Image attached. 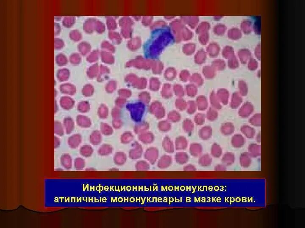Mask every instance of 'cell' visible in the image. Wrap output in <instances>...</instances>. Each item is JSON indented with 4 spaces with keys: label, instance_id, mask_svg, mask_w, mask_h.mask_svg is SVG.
Wrapping results in <instances>:
<instances>
[{
    "label": "cell",
    "instance_id": "1",
    "mask_svg": "<svg viewBox=\"0 0 305 228\" xmlns=\"http://www.w3.org/2000/svg\"><path fill=\"white\" fill-rule=\"evenodd\" d=\"M173 35L177 41L189 40L193 36L192 32L184 25L182 20H174L171 24Z\"/></svg>",
    "mask_w": 305,
    "mask_h": 228
},
{
    "label": "cell",
    "instance_id": "2",
    "mask_svg": "<svg viewBox=\"0 0 305 228\" xmlns=\"http://www.w3.org/2000/svg\"><path fill=\"white\" fill-rule=\"evenodd\" d=\"M254 107L251 103H245L239 110V115L243 118L249 117L253 112Z\"/></svg>",
    "mask_w": 305,
    "mask_h": 228
},
{
    "label": "cell",
    "instance_id": "3",
    "mask_svg": "<svg viewBox=\"0 0 305 228\" xmlns=\"http://www.w3.org/2000/svg\"><path fill=\"white\" fill-rule=\"evenodd\" d=\"M181 20L183 23L187 25L191 29H194L198 26L199 18L196 16H186L181 17Z\"/></svg>",
    "mask_w": 305,
    "mask_h": 228
},
{
    "label": "cell",
    "instance_id": "4",
    "mask_svg": "<svg viewBox=\"0 0 305 228\" xmlns=\"http://www.w3.org/2000/svg\"><path fill=\"white\" fill-rule=\"evenodd\" d=\"M60 103L61 108L65 110L71 109L74 105L73 100L68 97H62L60 99Z\"/></svg>",
    "mask_w": 305,
    "mask_h": 228
},
{
    "label": "cell",
    "instance_id": "5",
    "mask_svg": "<svg viewBox=\"0 0 305 228\" xmlns=\"http://www.w3.org/2000/svg\"><path fill=\"white\" fill-rule=\"evenodd\" d=\"M245 143V139L242 135L236 134L233 136L231 140V144L233 147L236 148H240L244 146Z\"/></svg>",
    "mask_w": 305,
    "mask_h": 228
},
{
    "label": "cell",
    "instance_id": "6",
    "mask_svg": "<svg viewBox=\"0 0 305 228\" xmlns=\"http://www.w3.org/2000/svg\"><path fill=\"white\" fill-rule=\"evenodd\" d=\"M81 136L79 134H75L70 136L68 139V144L71 148H75L78 147L81 142Z\"/></svg>",
    "mask_w": 305,
    "mask_h": 228
},
{
    "label": "cell",
    "instance_id": "7",
    "mask_svg": "<svg viewBox=\"0 0 305 228\" xmlns=\"http://www.w3.org/2000/svg\"><path fill=\"white\" fill-rule=\"evenodd\" d=\"M248 153L251 157L256 158L260 156L261 146L256 144H251L248 147Z\"/></svg>",
    "mask_w": 305,
    "mask_h": 228
},
{
    "label": "cell",
    "instance_id": "8",
    "mask_svg": "<svg viewBox=\"0 0 305 228\" xmlns=\"http://www.w3.org/2000/svg\"><path fill=\"white\" fill-rule=\"evenodd\" d=\"M61 165L67 169H71L72 166V159L71 156L68 154H64L60 159Z\"/></svg>",
    "mask_w": 305,
    "mask_h": 228
},
{
    "label": "cell",
    "instance_id": "9",
    "mask_svg": "<svg viewBox=\"0 0 305 228\" xmlns=\"http://www.w3.org/2000/svg\"><path fill=\"white\" fill-rule=\"evenodd\" d=\"M251 157L250 156L248 153H243L240 157V165L242 167L247 168L251 165Z\"/></svg>",
    "mask_w": 305,
    "mask_h": 228
},
{
    "label": "cell",
    "instance_id": "10",
    "mask_svg": "<svg viewBox=\"0 0 305 228\" xmlns=\"http://www.w3.org/2000/svg\"><path fill=\"white\" fill-rule=\"evenodd\" d=\"M158 151L155 149H150L147 151L145 154V159L148 160L151 164H154L158 157Z\"/></svg>",
    "mask_w": 305,
    "mask_h": 228
},
{
    "label": "cell",
    "instance_id": "11",
    "mask_svg": "<svg viewBox=\"0 0 305 228\" xmlns=\"http://www.w3.org/2000/svg\"><path fill=\"white\" fill-rule=\"evenodd\" d=\"M172 163V159L169 156H163L158 162V167L160 169H166L169 167Z\"/></svg>",
    "mask_w": 305,
    "mask_h": 228
},
{
    "label": "cell",
    "instance_id": "12",
    "mask_svg": "<svg viewBox=\"0 0 305 228\" xmlns=\"http://www.w3.org/2000/svg\"><path fill=\"white\" fill-rule=\"evenodd\" d=\"M241 132L248 138H253L255 136L256 132L254 128L250 126L244 125L241 128Z\"/></svg>",
    "mask_w": 305,
    "mask_h": 228
},
{
    "label": "cell",
    "instance_id": "13",
    "mask_svg": "<svg viewBox=\"0 0 305 228\" xmlns=\"http://www.w3.org/2000/svg\"><path fill=\"white\" fill-rule=\"evenodd\" d=\"M206 59V54L203 49H200L195 55L194 60L196 64H201Z\"/></svg>",
    "mask_w": 305,
    "mask_h": 228
},
{
    "label": "cell",
    "instance_id": "14",
    "mask_svg": "<svg viewBox=\"0 0 305 228\" xmlns=\"http://www.w3.org/2000/svg\"><path fill=\"white\" fill-rule=\"evenodd\" d=\"M196 48V44L193 43H189L183 46V52L186 55H190L194 53Z\"/></svg>",
    "mask_w": 305,
    "mask_h": 228
},
{
    "label": "cell",
    "instance_id": "15",
    "mask_svg": "<svg viewBox=\"0 0 305 228\" xmlns=\"http://www.w3.org/2000/svg\"><path fill=\"white\" fill-rule=\"evenodd\" d=\"M235 157L234 155L231 153H227L222 158V161L224 165L230 166L234 162Z\"/></svg>",
    "mask_w": 305,
    "mask_h": 228
},
{
    "label": "cell",
    "instance_id": "16",
    "mask_svg": "<svg viewBox=\"0 0 305 228\" xmlns=\"http://www.w3.org/2000/svg\"><path fill=\"white\" fill-rule=\"evenodd\" d=\"M64 126L65 129L67 134H70L71 133L74 128V123L72 118H66L63 121Z\"/></svg>",
    "mask_w": 305,
    "mask_h": 228
},
{
    "label": "cell",
    "instance_id": "17",
    "mask_svg": "<svg viewBox=\"0 0 305 228\" xmlns=\"http://www.w3.org/2000/svg\"><path fill=\"white\" fill-rule=\"evenodd\" d=\"M175 159L178 163L182 165L188 161L189 159L187 154L184 153H179L177 154Z\"/></svg>",
    "mask_w": 305,
    "mask_h": 228
},
{
    "label": "cell",
    "instance_id": "18",
    "mask_svg": "<svg viewBox=\"0 0 305 228\" xmlns=\"http://www.w3.org/2000/svg\"><path fill=\"white\" fill-rule=\"evenodd\" d=\"M212 162V159L209 155H205L200 158L199 160L200 165L202 166H208L211 165Z\"/></svg>",
    "mask_w": 305,
    "mask_h": 228
},
{
    "label": "cell",
    "instance_id": "19",
    "mask_svg": "<svg viewBox=\"0 0 305 228\" xmlns=\"http://www.w3.org/2000/svg\"><path fill=\"white\" fill-rule=\"evenodd\" d=\"M93 152V149L89 145H85L83 146L80 150V153L82 156H84L87 157L90 156Z\"/></svg>",
    "mask_w": 305,
    "mask_h": 228
},
{
    "label": "cell",
    "instance_id": "20",
    "mask_svg": "<svg viewBox=\"0 0 305 228\" xmlns=\"http://www.w3.org/2000/svg\"><path fill=\"white\" fill-rule=\"evenodd\" d=\"M209 25L206 22H202L200 23L198 26H197L196 28V32L197 34H203V33H206L207 31L209 29Z\"/></svg>",
    "mask_w": 305,
    "mask_h": 228
},
{
    "label": "cell",
    "instance_id": "21",
    "mask_svg": "<svg viewBox=\"0 0 305 228\" xmlns=\"http://www.w3.org/2000/svg\"><path fill=\"white\" fill-rule=\"evenodd\" d=\"M54 133L59 136H63L64 134V130L62 124L58 121L54 122Z\"/></svg>",
    "mask_w": 305,
    "mask_h": 228
},
{
    "label": "cell",
    "instance_id": "22",
    "mask_svg": "<svg viewBox=\"0 0 305 228\" xmlns=\"http://www.w3.org/2000/svg\"><path fill=\"white\" fill-rule=\"evenodd\" d=\"M249 122L252 125L259 126L261 124V116L260 114H256L250 118Z\"/></svg>",
    "mask_w": 305,
    "mask_h": 228
},
{
    "label": "cell",
    "instance_id": "23",
    "mask_svg": "<svg viewBox=\"0 0 305 228\" xmlns=\"http://www.w3.org/2000/svg\"><path fill=\"white\" fill-rule=\"evenodd\" d=\"M191 153L195 156H198L202 152V148L200 145L193 144L191 146L190 148Z\"/></svg>",
    "mask_w": 305,
    "mask_h": 228
},
{
    "label": "cell",
    "instance_id": "24",
    "mask_svg": "<svg viewBox=\"0 0 305 228\" xmlns=\"http://www.w3.org/2000/svg\"><path fill=\"white\" fill-rule=\"evenodd\" d=\"M222 153V149L220 146L216 144H214L212 148V155L214 157L219 158L221 156Z\"/></svg>",
    "mask_w": 305,
    "mask_h": 228
},
{
    "label": "cell",
    "instance_id": "25",
    "mask_svg": "<svg viewBox=\"0 0 305 228\" xmlns=\"http://www.w3.org/2000/svg\"><path fill=\"white\" fill-rule=\"evenodd\" d=\"M187 141L184 137L179 138L176 141V148L178 149H185L187 147Z\"/></svg>",
    "mask_w": 305,
    "mask_h": 228
},
{
    "label": "cell",
    "instance_id": "26",
    "mask_svg": "<svg viewBox=\"0 0 305 228\" xmlns=\"http://www.w3.org/2000/svg\"><path fill=\"white\" fill-rule=\"evenodd\" d=\"M115 163L118 165H123L126 161V156L124 154L119 153L116 155L114 159Z\"/></svg>",
    "mask_w": 305,
    "mask_h": 228
},
{
    "label": "cell",
    "instance_id": "27",
    "mask_svg": "<svg viewBox=\"0 0 305 228\" xmlns=\"http://www.w3.org/2000/svg\"><path fill=\"white\" fill-rule=\"evenodd\" d=\"M101 136L98 132H94L90 136V140L91 143L97 145L101 142Z\"/></svg>",
    "mask_w": 305,
    "mask_h": 228
},
{
    "label": "cell",
    "instance_id": "28",
    "mask_svg": "<svg viewBox=\"0 0 305 228\" xmlns=\"http://www.w3.org/2000/svg\"><path fill=\"white\" fill-rule=\"evenodd\" d=\"M135 166L137 170H147L150 169L148 163L144 161L137 162Z\"/></svg>",
    "mask_w": 305,
    "mask_h": 228
},
{
    "label": "cell",
    "instance_id": "29",
    "mask_svg": "<svg viewBox=\"0 0 305 228\" xmlns=\"http://www.w3.org/2000/svg\"><path fill=\"white\" fill-rule=\"evenodd\" d=\"M75 167L77 170H81L85 167V163L83 159L80 158H76L75 161Z\"/></svg>",
    "mask_w": 305,
    "mask_h": 228
},
{
    "label": "cell",
    "instance_id": "30",
    "mask_svg": "<svg viewBox=\"0 0 305 228\" xmlns=\"http://www.w3.org/2000/svg\"><path fill=\"white\" fill-rule=\"evenodd\" d=\"M142 152V149L140 147H137L136 149H133L130 153V157L132 159H138L140 157Z\"/></svg>",
    "mask_w": 305,
    "mask_h": 228
},
{
    "label": "cell",
    "instance_id": "31",
    "mask_svg": "<svg viewBox=\"0 0 305 228\" xmlns=\"http://www.w3.org/2000/svg\"><path fill=\"white\" fill-rule=\"evenodd\" d=\"M164 147L166 151L169 153H172L173 152V146L172 142L169 139L166 138L165 139L164 142Z\"/></svg>",
    "mask_w": 305,
    "mask_h": 228
},
{
    "label": "cell",
    "instance_id": "32",
    "mask_svg": "<svg viewBox=\"0 0 305 228\" xmlns=\"http://www.w3.org/2000/svg\"><path fill=\"white\" fill-rule=\"evenodd\" d=\"M234 131V128L232 125H227L222 127V132L224 135H229L232 134Z\"/></svg>",
    "mask_w": 305,
    "mask_h": 228
},
{
    "label": "cell",
    "instance_id": "33",
    "mask_svg": "<svg viewBox=\"0 0 305 228\" xmlns=\"http://www.w3.org/2000/svg\"><path fill=\"white\" fill-rule=\"evenodd\" d=\"M77 122L80 126L83 127H88L90 125V122L87 118L82 117H78Z\"/></svg>",
    "mask_w": 305,
    "mask_h": 228
},
{
    "label": "cell",
    "instance_id": "34",
    "mask_svg": "<svg viewBox=\"0 0 305 228\" xmlns=\"http://www.w3.org/2000/svg\"><path fill=\"white\" fill-rule=\"evenodd\" d=\"M208 36L207 32L200 34L198 37V40L200 43L202 45L206 44L208 41Z\"/></svg>",
    "mask_w": 305,
    "mask_h": 228
},
{
    "label": "cell",
    "instance_id": "35",
    "mask_svg": "<svg viewBox=\"0 0 305 228\" xmlns=\"http://www.w3.org/2000/svg\"><path fill=\"white\" fill-rule=\"evenodd\" d=\"M60 91L63 93H72L73 91H72L71 87L69 85H63L60 86Z\"/></svg>",
    "mask_w": 305,
    "mask_h": 228
},
{
    "label": "cell",
    "instance_id": "36",
    "mask_svg": "<svg viewBox=\"0 0 305 228\" xmlns=\"http://www.w3.org/2000/svg\"><path fill=\"white\" fill-rule=\"evenodd\" d=\"M217 49V46L214 45H210L207 48V51L210 55H214L216 54L217 52V53L218 50H215V49Z\"/></svg>",
    "mask_w": 305,
    "mask_h": 228
},
{
    "label": "cell",
    "instance_id": "37",
    "mask_svg": "<svg viewBox=\"0 0 305 228\" xmlns=\"http://www.w3.org/2000/svg\"><path fill=\"white\" fill-rule=\"evenodd\" d=\"M212 135V130L210 129L204 130L200 133V137L203 139H208L210 138Z\"/></svg>",
    "mask_w": 305,
    "mask_h": 228
},
{
    "label": "cell",
    "instance_id": "38",
    "mask_svg": "<svg viewBox=\"0 0 305 228\" xmlns=\"http://www.w3.org/2000/svg\"><path fill=\"white\" fill-rule=\"evenodd\" d=\"M112 151V148L109 146H103L99 150V153L100 154L106 155L110 153Z\"/></svg>",
    "mask_w": 305,
    "mask_h": 228
},
{
    "label": "cell",
    "instance_id": "39",
    "mask_svg": "<svg viewBox=\"0 0 305 228\" xmlns=\"http://www.w3.org/2000/svg\"><path fill=\"white\" fill-rule=\"evenodd\" d=\"M68 76V72L67 71L63 70L61 71L58 73L57 77L58 79L60 81H64L67 79Z\"/></svg>",
    "mask_w": 305,
    "mask_h": 228
},
{
    "label": "cell",
    "instance_id": "40",
    "mask_svg": "<svg viewBox=\"0 0 305 228\" xmlns=\"http://www.w3.org/2000/svg\"><path fill=\"white\" fill-rule=\"evenodd\" d=\"M141 141L145 143H149L153 140V136L149 134L143 135L140 137Z\"/></svg>",
    "mask_w": 305,
    "mask_h": 228
},
{
    "label": "cell",
    "instance_id": "41",
    "mask_svg": "<svg viewBox=\"0 0 305 228\" xmlns=\"http://www.w3.org/2000/svg\"><path fill=\"white\" fill-rule=\"evenodd\" d=\"M233 107L234 108H237L238 106H240V104L242 102V99L240 98V97H238L237 98H234L233 100Z\"/></svg>",
    "mask_w": 305,
    "mask_h": 228
},
{
    "label": "cell",
    "instance_id": "42",
    "mask_svg": "<svg viewBox=\"0 0 305 228\" xmlns=\"http://www.w3.org/2000/svg\"><path fill=\"white\" fill-rule=\"evenodd\" d=\"M78 107L79 110L85 112L88 109V105L86 103H82L81 104H79Z\"/></svg>",
    "mask_w": 305,
    "mask_h": 228
},
{
    "label": "cell",
    "instance_id": "43",
    "mask_svg": "<svg viewBox=\"0 0 305 228\" xmlns=\"http://www.w3.org/2000/svg\"><path fill=\"white\" fill-rule=\"evenodd\" d=\"M215 170L217 171H226V168L225 165L219 164V165L216 166H215Z\"/></svg>",
    "mask_w": 305,
    "mask_h": 228
},
{
    "label": "cell",
    "instance_id": "44",
    "mask_svg": "<svg viewBox=\"0 0 305 228\" xmlns=\"http://www.w3.org/2000/svg\"><path fill=\"white\" fill-rule=\"evenodd\" d=\"M131 135H126L123 136L122 138V142H128L131 139Z\"/></svg>",
    "mask_w": 305,
    "mask_h": 228
},
{
    "label": "cell",
    "instance_id": "45",
    "mask_svg": "<svg viewBox=\"0 0 305 228\" xmlns=\"http://www.w3.org/2000/svg\"><path fill=\"white\" fill-rule=\"evenodd\" d=\"M184 170L186 171H194L196 170V168L194 166L189 164V165L186 166L184 167Z\"/></svg>",
    "mask_w": 305,
    "mask_h": 228
},
{
    "label": "cell",
    "instance_id": "46",
    "mask_svg": "<svg viewBox=\"0 0 305 228\" xmlns=\"http://www.w3.org/2000/svg\"><path fill=\"white\" fill-rule=\"evenodd\" d=\"M60 139L57 136H54V148H57L60 147Z\"/></svg>",
    "mask_w": 305,
    "mask_h": 228
},
{
    "label": "cell",
    "instance_id": "47",
    "mask_svg": "<svg viewBox=\"0 0 305 228\" xmlns=\"http://www.w3.org/2000/svg\"><path fill=\"white\" fill-rule=\"evenodd\" d=\"M256 141L258 143L261 142V135L260 134H258L256 138Z\"/></svg>",
    "mask_w": 305,
    "mask_h": 228
},
{
    "label": "cell",
    "instance_id": "48",
    "mask_svg": "<svg viewBox=\"0 0 305 228\" xmlns=\"http://www.w3.org/2000/svg\"><path fill=\"white\" fill-rule=\"evenodd\" d=\"M54 106H55V108H54L55 113H56V112H57V111H58V106H57V102H55Z\"/></svg>",
    "mask_w": 305,
    "mask_h": 228
}]
</instances>
